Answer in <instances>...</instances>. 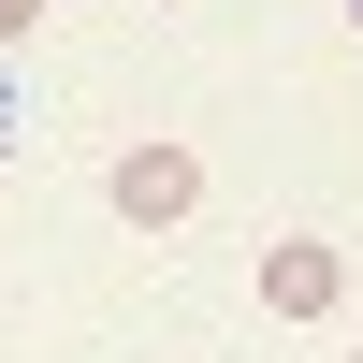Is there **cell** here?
Wrapping results in <instances>:
<instances>
[{"label":"cell","instance_id":"cell-5","mask_svg":"<svg viewBox=\"0 0 363 363\" xmlns=\"http://www.w3.org/2000/svg\"><path fill=\"white\" fill-rule=\"evenodd\" d=\"M349 29H363V0H349Z\"/></svg>","mask_w":363,"mask_h":363},{"label":"cell","instance_id":"cell-3","mask_svg":"<svg viewBox=\"0 0 363 363\" xmlns=\"http://www.w3.org/2000/svg\"><path fill=\"white\" fill-rule=\"evenodd\" d=\"M29 29H44V0H0V44H29Z\"/></svg>","mask_w":363,"mask_h":363},{"label":"cell","instance_id":"cell-1","mask_svg":"<svg viewBox=\"0 0 363 363\" xmlns=\"http://www.w3.org/2000/svg\"><path fill=\"white\" fill-rule=\"evenodd\" d=\"M102 203H116L131 233H174V218L203 203V160H189L174 131H131V145H116V174H102Z\"/></svg>","mask_w":363,"mask_h":363},{"label":"cell","instance_id":"cell-2","mask_svg":"<svg viewBox=\"0 0 363 363\" xmlns=\"http://www.w3.org/2000/svg\"><path fill=\"white\" fill-rule=\"evenodd\" d=\"M349 306V247L335 233H277L262 247V320H335Z\"/></svg>","mask_w":363,"mask_h":363},{"label":"cell","instance_id":"cell-4","mask_svg":"<svg viewBox=\"0 0 363 363\" xmlns=\"http://www.w3.org/2000/svg\"><path fill=\"white\" fill-rule=\"evenodd\" d=\"M0 145H15V102H0Z\"/></svg>","mask_w":363,"mask_h":363}]
</instances>
